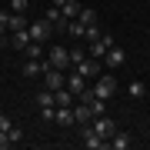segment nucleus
<instances>
[{
  "instance_id": "423d86ee",
  "label": "nucleus",
  "mask_w": 150,
  "mask_h": 150,
  "mask_svg": "<svg viewBox=\"0 0 150 150\" xmlns=\"http://www.w3.org/2000/svg\"><path fill=\"white\" fill-rule=\"evenodd\" d=\"M27 33H30V40H37V43H43L50 37V33H54V23L47 20V17H43V20H33L30 27H27Z\"/></svg>"
},
{
  "instance_id": "c756f323",
  "label": "nucleus",
  "mask_w": 150,
  "mask_h": 150,
  "mask_svg": "<svg viewBox=\"0 0 150 150\" xmlns=\"http://www.w3.org/2000/svg\"><path fill=\"white\" fill-rule=\"evenodd\" d=\"M64 4H67V0H54V7H64Z\"/></svg>"
},
{
  "instance_id": "1a4fd4ad",
  "label": "nucleus",
  "mask_w": 150,
  "mask_h": 150,
  "mask_svg": "<svg viewBox=\"0 0 150 150\" xmlns=\"http://www.w3.org/2000/svg\"><path fill=\"white\" fill-rule=\"evenodd\" d=\"M47 67H50V60L40 64V57H27V64H23V77H43Z\"/></svg>"
},
{
  "instance_id": "a211bd4d",
  "label": "nucleus",
  "mask_w": 150,
  "mask_h": 150,
  "mask_svg": "<svg viewBox=\"0 0 150 150\" xmlns=\"http://www.w3.org/2000/svg\"><path fill=\"white\" fill-rule=\"evenodd\" d=\"M67 30H70V37H87V23L83 20H67Z\"/></svg>"
},
{
  "instance_id": "412c9836",
  "label": "nucleus",
  "mask_w": 150,
  "mask_h": 150,
  "mask_svg": "<svg viewBox=\"0 0 150 150\" xmlns=\"http://www.w3.org/2000/svg\"><path fill=\"white\" fill-rule=\"evenodd\" d=\"M77 20H83L87 27H93V23H97V13L90 10V7H83V10H80V17H77Z\"/></svg>"
},
{
  "instance_id": "f03ea898",
  "label": "nucleus",
  "mask_w": 150,
  "mask_h": 150,
  "mask_svg": "<svg viewBox=\"0 0 150 150\" xmlns=\"http://www.w3.org/2000/svg\"><path fill=\"white\" fill-rule=\"evenodd\" d=\"M90 127L97 130V137H103V140H110L113 134H117V123H113V117H107V113L93 117V120H90Z\"/></svg>"
},
{
  "instance_id": "aec40b11",
  "label": "nucleus",
  "mask_w": 150,
  "mask_h": 150,
  "mask_svg": "<svg viewBox=\"0 0 150 150\" xmlns=\"http://www.w3.org/2000/svg\"><path fill=\"white\" fill-rule=\"evenodd\" d=\"M127 93H130V97H134V100H140V97H144V93H147V87H144V83H140V80H130V83H127Z\"/></svg>"
},
{
  "instance_id": "39448f33",
  "label": "nucleus",
  "mask_w": 150,
  "mask_h": 150,
  "mask_svg": "<svg viewBox=\"0 0 150 150\" xmlns=\"http://www.w3.org/2000/svg\"><path fill=\"white\" fill-rule=\"evenodd\" d=\"M93 93L103 97V100H110V97L117 93V80H113L110 74H100V77H97V83H93Z\"/></svg>"
},
{
  "instance_id": "7ed1b4c3",
  "label": "nucleus",
  "mask_w": 150,
  "mask_h": 150,
  "mask_svg": "<svg viewBox=\"0 0 150 150\" xmlns=\"http://www.w3.org/2000/svg\"><path fill=\"white\" fill-rule=\"evenodd\" d=\"M47 60H50V67H57V70H70L74 64H70V50L67 47H50V54H47Z\"/></svg>"
},
{
  "instance_id": "f3484780",
  "label": "nucleus",
  "mask_w": 150,
  "mask_h": 150,
  "mask_svg": "<svg viewBox=\"0 0 150 150\" xmlns=\"http://www.w3.org/2000/svg\"><path fill=\"white\" fill-rule=\"evenodd\" d=\"M37 107H57V100H54V90H47V87H43V90L37 93Z\"/></svg>"
},
{
  "instance_id": "c85d7f7f",
  "label": "nucleus",
  "mask_w": 150,
  "mask_h": 150,
  "mask_svg": "<svg viewBox=\"0 0 150 150\" xmlns=\"http://www.w3.org/2000/svg\"><path fill=\"white\" fill-rule=\"evenodd\" d=\"M4 33H10V30H7V23L0 20V40H4Z\"/></svg>"
},
{
  "instance_id": "9d476101",
  "label": "nucleus",
  "mask_w": 150,
  "mask_h": 150,
  "mask_svg": "<svg viewBox=\"0 0 150 150\" xmlns=\"http://www.w3.org/2000/svg\"><path fill=\"white\" fill-rule=\"evenodd\" d=\"M54 123H57V127H64V130H70V127H77V117H74V107H57V117H54Z\"/></svg>"
},
{
  "instance_id": "393cba45",
  "label": "nucleus",
  "mask_w": 150,
  "mask_h": 150,
  "mask_svg": "<svg viewBox=\"0 0 150 150\" xmlns=\"http://www.w3.org/2000/svg\"><path fill=\"white\" fill-rule=\"evenodd\" d=\"M7 137H10V144H20V140H23V130H20V127H10Z\"/></svg>"
},
{
  "instance_id": "dca6fc26",
  "label": "nucleus",
  "mask_w": 150,
  "mask_h": 150,
  "mask_svg": "<svg viewBox=\"0 0 150 150\" xmlns=\"http://www.w3.org/2000/svg\"><path fill=\"white\" fill-rule=\"evenodd\" d=\"M54 100H57V107H74V93H70L67 87H60V90H54Z\"/></svg>"
},
{
  "instance_id": "20e7f679",
  "label": "nucleus",
  "mask_w": 150,
  "mask_h": 150,
  "mask_svg": "<svg viewBox=\"0 0 150 150\" xmlns=\"http://www.w3.org/2000/svg\"><path fill=\"white\" fill-rule=\"evenodd\" d=\"M43 87H47V90H60V87H67V70L47 67V70H43Z\"/></svg>"
},
{
  "instance_id": "0eeeda50",
  "label": "nucleus",
  "mask_w": 150,
  "mask_h": 150,
  "mask_svg": "<svg viewBox=\"0 0 150 150\" xmlns=\"http://www.w3.org/2000/svg\"><path fill=\"white\" fill-rule=\"evenodd\" d=\"M67 90L74 93V97H80V93L87 90V77H83L77 67H70V70H67Z\"/></svg>"
},
{
  "instance_id": "9b49d317",
  "label": "nucleus",
  "mask_w": 150,
  "mask_h": 150,
  "mask_svg": "<svg viewBox=\"0 0 150 150\" xmlns=\"http://www.w3.org/2000/svg\"><path fill=\"white\" fill-rule=\"evenodd\" d=\"M74 117H77V127H83V123H90L93 120V110H90V103H74Z\"/></svg>"
},
{
  "instance_id": "4be33fe9",
  "label": "nucleus",
  "mask_w": 150,
  "mask_h": 150,
  "mask_svg": "<svg viewBox=\"0 0 150 150\" xmlns=\"http://www.w3.org/2000/svg\"><path fill=\"white\" fill-rule=\"evenodd\" d=\"M23 54H27V57H40V54H43V47H40L37 40H30L27 47H23Z\"/></svg>"
},
{
  "instance_id": "6e6552de",
  "label": "nucleus",
  "mask_w": 150,
  "mask_h": 150,
  "mask_svg": "<svg viewBox=\"0 0 150 150\" xmlns=\"http://www.w3.org/2000/svg\"><path fill=\"white\" fill-rule=\"evenodd\" d=\"M77 70L87 77V80H97L100 77V60H93V57H83L80 64H77Z\"/></svg>"
},
{
  "instance_id": "5701e85b",
  "label": "nucleus",
  "mask_w": 150,
  "mask_h": 150,
  "mask_svg": "<svg viewBox=\"0 0 150 150\" xmlns=\"http://www.w3.org/2000/svg\"><path fill=\"white\" fill-rule=\"evenodd\" d=\"M27 7H30V0H10V10L17 13H27Z\"/></svg>"
},
{
  "instance_id": "2eb2a0df",
  "label": "nucleus",
  "mask_w": 150,
  "mask_h": 150,
  "mask_svg": "<svg viewBox=\"0 0 150 150\" xmlns=\"http://www.w3.org/2000/svg\"><path fill=\"white\" fill-rule=\"evenodd\" d=\"M60 10H64V20H77V17H80V0H67L64 7H60Z\"/></svg>"
},
{
  "instance_id": "cd10ccee",
  "label": "nucleus",
  "mask_w": 150,
  "mask_h": 150,
  "mask_svg": "<svg viewBox=\"0 0 150 150\" xmlns=\"http://www.w3.org/2000/svg\"><path fill=\"white\" fill-rule=\"evenodd\" d=\"M97 37H100V30H97V23H93V27H87V40H97Z\"/></svg>"
},
{
  "instance_id": "f257e3e1",
  "label": "nucleus",
  "mask_w": 150,
  "mask_h": 150,
  "mask_svg": "<svg viewBox=\"0 0 150 150\" xmlns=\"http://www.w3.org/2000/svg\"><path fill=\"white\" fill-rule=\"evenodd\" d=\"M110 47H117V40H113V33H100L97 40H90V50H87V57H93V60H103Z\"/></svg>"
},
{
  "instance_id": "bb28decb",
  "label": "nucleus",
  "mask_w": 150,
  "mask_h": 150,
  "mask_svg": "<svg viewBox=\"0 0 150 150\" xmlns=\"http://www.w3.org/2000/svg\"><path fill=\"white\" fill-rule=\"evenodd\" d=\"M7 147H13V144H10V137H7V130H0V150H7Z\"/></svg>"
},
{
  "instance_id": "b1692460",
  "label": "nucleus",
  "mask_w": 150,
  "mask_h": 150,
  "mask_svg": "<svg viewBox=\"0 0 150 150\" xmlns=\"http://www.w3.org/2000/svg\"><path fill=\"white\" fill-rule=\"evenodd\" d=\"M83 57H87V50H80V47H74V50H70V64H74V67L80 64Z\"/></svg>"
},
{
  "instance_id": "4468645a",
  "label": "nucleus",
  "mask_w": 150,
  "mask_h": 150,
  "mask_svg": "<svg viewBox=\"0 0 150 150\" xmlns=\"http://www.w3.org/2000/svg\"><path fill=\"white\" fill-rule=\"evenodd\" d=\"M123 60H127V57H123V50H120V47H110L107 57H103V64H107V67H123Z\"/></svg>"
},
{
  "instance_id": "f8f14e48",
  "label": "nucleus",
  "mask_w": 150,
  "mask_h": 150,
  "mask_svg": "<svg viewBox=\"0 0 150 150\" xmlns=\"http://www.w3.org/2000/svg\"><path fill=\"white\" fill-rule=\"evenodd\" d=\"M43 17H47L57 30H67V20H64V10H60V7H47V10H43Z\"/></svg>"
},
{
  "instance_id": "a878e982",
  "label": "nucleus",
  "mask_w": 150,
  "mask_h": 150,
  "mask_svg": "<svg viewBox=\"0 0 150 150\" xmlns=\"http://www.w3.org/2000/svg\"><path fill=\"white\" fill-rule=\"evenodd\" d=\"M10 127H13V120L7 117V113H0V130H10Z\"/></svg>"
},
{
  "instance_id": "6ab92c4d",
  "label": "nucleus",
  "mask_w": 150,
  "mask_h": 150,
  "mask_svg": "<svg viewBox=\"0 0 150 150\" xmlns=\"http://www.w3.org/2000/svg\"><path fill=\"white\" fill-rule=\"evenodd\" d=\"M10 43H13V50H23V47L30 43V33H27V30H17L13 37H10Z\"/></svg>"
},
{
  "instance_id": "ddd939ff",
  "label": "nucleus",
  "mask_w": 150,
  "mask_h": 150,
  "mask_svg": "<svg viewBox=\"0 0 150 150\" xmlns=\"http://www.w3.org/2000/svg\"><path fill=\"white\" fill-rule=\"evenodd\" d=\"M130 144H134V137H130L127 130H117V134L110 137V147H113V150H127Z\"/></svg>"
}]
</instances>
